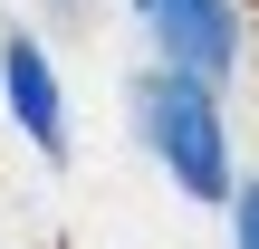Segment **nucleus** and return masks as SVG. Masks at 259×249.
Listing matches in <instances>:
<instances>
[{
  "label": "nucleus",
  "instance_id": "nucleus-4",
  "mask_svg": "<svg viewBox=\"0 0 259 249\" xmlns=\"http://www.w3.org/2000/svg\"><path fill=\"white\" fill-rule=\"evenodd\" d=\"M231 249H259V173H240L231 192Z\"/></svg>",
  "mask_w": 259,
  "mask_h": 249
},
{
  "label": "nucleus",
  "instance_id": "nucleus-3",
  "mask_svg": "<svg viewBox=\"0 0 259 249\" xmlns=\"http://www.w3.org/2000/svg\"><path fill=\"white\" fill-rule=\"evenodd\" d=\"M0 106H10V125H19L48 163H67V77L48 67V48H38L29 29L0 38Z\"/></svg>",
  "mask_w": 259,
  "mask_h": 249
},
{
  "label": "nucleus",
  "instance_id": "nucleus-1",
  "mask_svg": "<svg viewBox=\"0 0 259 249\" xmlns=\"http://www.w3.org/2000/svg\"><path fill=\"white\" fill-rule=\"evenodd\" d=\"M125 125H135V144L163 163V182H173L183 202H231V192H240L231 115H221V86H211V77L154 58V67L125 86Z\"/></svg>",
  "mask_w": 259,
  "mask_h": 249
},
{
  "label": "nucleus",
  "instance_id": "nucleus-5",
  "mask_svg": "<svg viewBox=\"0 0 259 249\" xmlns=\"http://www.w3.org/2000/svg\"><path fill=\"white\" fill-rule=\"evenodd\" d=\"M48 10H58V19H77V10H96V0H48Z\"/></svg>",
  "mask_w": 259,
  "mask_h": 249
},
{
  "label": "nucleus",
  "instance_id": "nucleus-2",
  "mask_svg": "<svg viewBox=\"0 0 259 249\" xmlns=\"http://www.w3.org/2000/svg\"><path fill=\"white\" fill-rule=\"evenodd\" d=\"M125 10H135V29L154 38L163 67H192V77L231 86V67H240V48H250L240 0H125Z\"/></svg>",
  "mask_w": 259,
  "mask_h": 249
}]
</instances>
